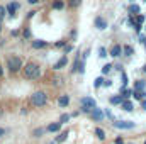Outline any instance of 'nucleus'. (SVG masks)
Returning a JSON list of instances; mask_svg holds the SVG:
<instances>
[{"label":"nucleus","instance_id":"obj_39","mask_svg":"<svg viewBox=\"0 0 146 144\" xmlns=\"http://www.w3.org/2000/svg\"><path fill=\"white\" fill-rule=\"evenodd\" d=\"M2 136H5V129H0V137Z\"/></svg>","mask_w":146,"mask_h":144},{"label":"nucleus","instance_id":"obj_3","mask_svg":"<svg viewBox=\"0 0 146 144\" xmlns=\"http://www.w3.org/2000/svg\"><path fill=\"white\" fill-rule=\"evenodd\" d=\"M7 66H9V70L12 73H17L21 68H22V59L19 58V56H9L7 58Z\"/></svg>","mask_w":146,"mask_h":144},{"label":"nucleus","instance_id":"obj_20","mask_svg":"<svg viewBox=\"0 0 146 144\" xmlns=\"http://www.w3.org/2000/svg\"><path fill=\"white\" fill-rule=\"evenodd\" d=\"M122 108L127 110V112H131V110H133V104H131L129 100H124V102H122Z\"/></svg>","mask_w":146,"mask_h":144},{"label":"nucleus","instance_id":"obj_11","mask_svg":"<svg viewBox=\"0 0 146 144\" xmlns=\"http://www.w3.org/2000/svg\"><path fill=\"white\" fill-rule=\"evenodd\" d=\"M58 104H60V107H66V105L70 104V98H68V95H61V97L58 98Z\"/></svg>","mask_w":146,"mask_h":144},{"label":"nucleus","instance_id":"obj_40","mask_svg":"<svg viewBox=\"0 0 146 144\" xmlns=\"http://www.w3.org/2000/svg\"><path fill=\"white\" fill-rule=\"evenodd\" d=\"M141 107H143V110H146V100H143V104H141Z\"/></svg>","mask_w":146,"mask_h":144},{"label":"nucleus","instance_id":"obj_42","mask_svg":"<svg viewBox=\"0 0 146 144\" xmlns=\"http://www.w3.org/2000/svg\"><path fill=\"white\" fill-rule=\"evenodd\" d=\"M143 71H145V73H146V65H145V68H143Z\"/></svg>","mask_w":146,"mask_h":144},{"label":"nucleus","instance_id":"obj_6","mask_svg":"<svg viewBox=\"0 0 146 144\" xmlns=\"http://www.w3.org/2000/svg\"><path fill=\"white\" fill-rule=\"evenodd\" d=\"M17 9H19V3L12 2V3H9V5H7V14H9L10 17H14V15H15V12H17Z\"/></svg>","mask_w":146,"mask_h":144},{"label":"nucleus","instance_id":"obj_19","mask_svg":"<svg viewBox=\"0 0 146 144\" xmlns=\"http://www.w3.org/2000/svg\"><path fill=\"white\" fill-rule=\"evenodd\" d=\"M122 51H124V54H126V56H131V54L134 53L133 46H124V48H122Z\"/></svg>","mask_w":146,"mask_h":144},{"label":"nucleus","instance_id":"obj_29","mask_svg":"<svg viewBox=\"0 0 146 144\" xmlns=\"http://www.w3.org/2000/svg\"><path fill=\"white\" fill-rule=\"evenodd\" d=\"M70 5L72 7H78L80 5V0H70Z\"/></svg>","mask_w":146,"mask_h":144},{"label":"nucleus","instance_id":"obj_36","mask_svg":"<svg viewBox=\"0 0 146 144\" xmlns=\"http://www.w3.org/2000/svg\"><path fill=\"white\" fill-rule=\"evenodd\" d=\"M110 85H112V81H110V80H106V83H104V87H110Z\"/></svg>","mask_w":146,"mask_h":144},{"label":"nucleus","instance_id":"obj_23","mask_svg":"<svg viewBox=\"0 0 146 144\" xmlns=\"http://www.w3.org/2000/svg\"><path fill=\"white\" fill-rule=\"evenodd\" d=\"M139 10H141V9H139L138 5H134V3H133V5H129V12H133V14H138Z\"/></svg>","mask_w":146,"mask_h":144},{"label":"nucleus","instance_id":"obj_32","mask_svg":"<svg viewBox=\"0 0 146 144\" xmlns=\"http://www.w3.org/2000/svg\"><path fill=\"white\" fill-rule=\"evenodd\" d=\"M41 134H42V129H37V131H34V136H36V137H39Z\"/></svg>","mask_w":146,"mask_h":144},{"label":"nucleus","instance_id":"obj_1","mask_svg":"<svg viewBox=\"0 0 146 144\" xmlns=\"http://www.w3.org/2000/svg\"><path fill=\"white\" fill-rule=\"evenodd\" d=\"M24 76L29 78V80H36V78H39V76H41L39 66H37L36 63H27L26 68H24Z\"/></svg>","mask_w":146,"mask_h":144},{"label":"nucleus","instance_id":"obj_25","mask_svg":"<svg viewBox=\"0 0 146 144\" xmlns=\"http://www.w3.org/2000/svg\"><path fill=\"white\" fill-rule=\"evenodd\" d=\"M68 120H70V115H68V114H63V115H61V119H60V122H61V124H65V122H68Z\"/></svg>","mask_w":146,"mask_h":144},{"label":"nucleus","instance_id":"obj_12","mask_svg":"<svg viewBox=\"0 0 146 144\" xmlns=\"http://www.w3.org/2000/svg\"><path fill=\"white\" fill-rule=\"evenodd\" d=\"M46 46H48L46 41H33V48H34V49H42V48H46Z\"/></svg>","mask_w":146,"mask_h":144},{"label":"nucleus","instance_id":"obj_26","mask_svg":"<svg viewBox=\"0 0 146 144\" xmlns=\"http://www.w3.org/2000/svg\"><path fill=\"white\" fill-rule=\"evenodd\" d=\"M5 12H7V7L0 5V19H2V17H5Z\"/></svg>","mask_w":146,"mask_h":144},{"label":"nucleus","instance_id":"obj_24","mask_svg":"<svg viewBox=\"0 0 146 144\" xmlns=\"http://www.w3.org/2000/svg\"><path fill=\"white\" fill-rule=\"evenodd\" d=\"M99 56H100V58H106V56H107L106 48H99Z\"/></svg>","mask_w":146,"mask_h":144},{"label":"nucleus","instance_id":"obj_21","mask_svg":"<svg viewBox=\"0 0 146 144\" xmlns=\"http://www.w3.org/2000/svg\"><path fill=\"white\" fill-rule=\"evenodd\" d=\"M104 83H106V80H104L102 76H99V78L95 80V83H94V87H95V88H99V87H102Z\"/></svg>","mask_w":146,"mask_h":144},{"label":"nucleus","instance_id":"obj_31","mask_svg":"<svg viewBox=\"0 0 146 144\" xmlns=\"http://www.w3.org/2000/svg\"><path fill=\"white\" fill-rule=\"evenodd\" d=\"M143 22H145V17H143V15H138V24H139V26H141V24H143Z\"/></svg>","mask_w":146,"mask_h":144},{"label":"nucleus","instance_id":"obj_27","mask_svg":"<svg viewBox=\"0 0 146 144\" xmlns=\"http://www.w3.org/2000/svg\"><path fill=\"white\" fill-rule=\"evenodd\" d=\"M145 88V81H138L136 83V90H143Z\"/></svg>","mask_w":146,"mask_h":144},{"label":"nucleus","instance_id":"obj_13","mask_svg":"<svg viewBox=\"0 0 146 144\" xmlns=\"http://www.w3.org/2000/svg\"><path fill=\"white\" fill-rule=\"evenodd\" d=\"M66 65H68V58H66V56H63V58L54 65V68H56V70H60V68H63V66H66Z\"/></svg>","mask_w":146,"mask_h":144},{"label":"nucleus","instance_id":"obj_33","mask_svg":"<svg viewBox=\"0 0 146 144\" xmlns=\"http://www.w3.org/2000/svg\"><path fill=\"white\" fill-rule=\"evenodd\" d=\"M122 83L127 85V76H126V73H122Z\"/></svg>","mask_w":146,"mask_h":144},{"label":"nucleus","instance_id":"obj_37","mask_svg":"<svg viewBox=\"0 0 146 144\" xmlns=\"http://www.w3.org/2000/svg\"><path fill=\"white\" fill-rule=\"evenodd\" d=\"M72 49H73L72 46H66V48H65V53H70V51H72Z\"/></svg>","mask_w":146,"mask_h":144},{"label":"nucleus","instance_id":"obj_16","mask_svg":"<svg viewBox=\"0 0 146 144\" xmlns=\"http://www.w3.org/2000/svg\"><path fill=\"white\" fill-rule=\"evenodd\" d=\"M66 137H68V131H63V132H61V134L56 137V141H54V143H63Z\"/></svg>","mask_w":146,"mask_h":144},{"label":"nucleus","instance_id":"obj_10","mask_svg":"<svg viewBox=\"0 0 146 144\" xmlns=\"http://www.w3.org/2000/svg\"><path fill=\"white\" fill-rule=\"evenodd\" d=\"M60 127H61V122H54V124H49L46 131H48V132H58Z\"/></svg>","mask_w":146,"mask_h":144},{"label":"nucleus","instance_id":"obj_18","mask_svg":"<svg viewBox=\"0 0 146 144\" xmlns=\"http://www.w3.org/2000/svg\"><path fill=\"white\" fill-rule=\"evenodd\" d=\"M131 95H133V92H131L129 88H122V92H121V97H122V98H129Z\"/></svg>","mask_w":146,"mask_h":144},{"label":"nucleus","instance_id":"obj_22","mask_svg":"<svg viewBox=\"0 0 146 144\" xmlns=\"http://www.w3.org/2000/svg\"><path fill=\"white\" fill-rule=\"evenodd\" d=\"M63 7H65V3L61 0H54L53 2V9H63Z\"/></svg>","mask_w":146,"mask_h":144},{"label":"nucleus","instance_id":"obj_5","mask_svg":"<svg viewBox=\"0 0 146 144\" xmlns=\"http://www.w3.org/2000/svg\"><path fill=\"white\" fill-rule=\"evenodd\" d=\"M114 126H115L117 129H133L136 124L131 122V120H119V122H114Z\"/></svg>","mask_w":146,"mask_h":144},{"label":"nucleus","instance_id":"obj_34","mask_svg":"<svg viewBox=\"0 0 146 144\" xmlns=\"http://www.w3.org/2000/svg\"><path fill=\"white\" fill-rule=\"evenodd\" d=\"M27 2H29L31 5H36V3H39V0H27Z\"/></svg>","mask_w":146,"mask_h":144},{"label":"nucleus","instance_id":"obj_2","mask_svg":"<svg viewBox=\"0 0 146 144\" xmlns=\"http://www.w3.org/2000/svg\"><path fill=\"white\" fill-rule=\"evenodd\" d=\"M31 104H33L34 107H42V105H46V104H48V95H46L44 92H36V93H33V95H31Z\"/></svg>","mask_w":146,"mask_h":144},{"label":"nucleus","instance_id":"obj_28","mask_svg":"<svg viewBox=\"0 0 146 144\" xmlns=\"http://www.w3.org/2000/svg\"><path fill=\"white\" fill-rule=\"evenodd\" d=\"M110 68H112V66H110V65H106V66H104V68H102V73H104V75H107V73L110 71Z\"/></svg>","mask_w":146,"mask_h":144},{"label":"nucleus","instance_id":"obj_38","mask_svg":"<svg viewBox=\"0 0 146 144\" xmlns=\"http://www.w3.org/2000/svg\"><path fill=\"white\" fill-rule=\"evenodd\" d=\"M115 144H122V139H121V137H117V139H115Z\"/></svg>","mask_w":146,"mask_h":144},{"label":"nucleus","instance_id":"obj_41","mask_svg":"<svg viewBox=\"0 0 146 144\" xmlns=\"http://www.w3.org/2000/svg\"><path fill=\"white\" fill-rule=\"evenodd\" d=\"M2 75H3V70H2V66H0V76H2Z\"/></svg>","mask_w":146,"mask_h":144},{"label":"nucleus","instance_id":"obj_14","mask_svg":"<svg viewBox=\"0 0 146 144\" xmlns=\"http://www.w3.org/2000/svg\"><path fill=\"white\" fill-rule=\"evenodd\" d=\"M95 136H97V137H99L100 141H104V139H106V132H104V129L97 127V129H95Z\"/></svg>","mask_w":146,"mask_h":144},{"label":"nucleus","instance_id":"obj_44","mask_svg":"<svg viewBox=\"0 0 146 144\" xmlns=\"http://www.w3.org/2000/svg\"><path fill=\"white\" fill-rule=\"evenodd\" d=\"M145 144H146V143H145Z\"/></svg>","mask_w":146,"mask_h":144},{"label":"nucleus","instance_id":"obj_17","mask_svg":"<svg viewBox=\"0 0 146 144\" xmlns=\"http://www.w3.org/2000/svg\"><path fill=\"white\" fill-rule=\"evenodd\" d=\"M133 95H134V98H136V100H141V98H145L146 93H145V90H136Z\"/></svg>","mask_w":146,"mask_h":144},{"label":"nucleus","instance_id":"obj_35","mask_svg":"<svg viewBox=\"0 0 146 144\" xmlns=\"http://www.w3.org/2000/svg\"><path fill=\"white\" fill-rule=\"evenodd\" d=\"M31 36V32H29V29H26V31H24V37H29Z\"/></svg>","mask_w":146,"mask_h":144},{"label":"nucleus","instance_id":"obj_7","mask_svg":"<svg viewBox=\"0 0 146 144\" xmlns=\"http://www.w3.org/2000/svg\"><path fill=\"white\" fill-rule=\"evenodd\" d=\"M95 27L100 29V31H104V29L107 27V20H106L104 17H97V19H95Z\"/></svg>","mask_w":146,"mask_h":144},{"label":"nucleus","instance_id":"obj_9","mask_svg":"<svg viewBox=\"0 0 146 144\" xmlns=\"http://www.w3.org/2000/svg\"><path fill=\"white\" fill-rule=\"evenodd\" d=\"M90 114H92V119H95V120H102L104 119V112L100 108H94Z\"/></svg>","mask_w":146,"mask_h":144},{"label":"nucleus","instance_id":"obj_30","mask_svg":"<svg viewBox=\"0 0 146 144\" xmlns=\"http://www.w3.org/2000/svg\"><path fill=\"white\" fill-rule=\"evenodd\" d=\"M65 44H66V42H65V41H58V42H56V44H54V46H56V48H63V46H65Z\"/></svg>","mask_w":146,"mask_h":144},{"label":"nucleus","instance_id":"obj_4","mask_svg":"<svg viewBox=\"0 0 146 144\" xmlns=\"http://www.w3.org/2000/svg\"><path fill=\"white\" fill-rule=\"evenodd\" d=\"M94 108H95V100H94L92 97L82 98V110H83V112H92Z\"/></svg>","mask_w":146,"mask_h":144},{"label":"nucleus","instance_id":"obj_15","mask_svg":"<svg viewBox=\"0 0 146 144\" xmlns=\"http://www.w3.org/2000/svg\"><path fill=\"white\" fill-rule=\"evenodd\" d=\"M110 104H112V105H117V104H122V97H121V95H115V97H110Z\"/></svg>","mask_w":146,"mask_h":144},{"label":"nucleus","instance_id":"obj_43","mask_svg":"<svg viewBox=\"0 0 146 144\" xmlns=\"http://www.w3.org/2000/svg\"><path fill=\"white\" fill-rule=\"evenodd\" d=\"M0 31H2V26H0Z\"/></svg>","mask_w":146,"mask_h":144},{"label":"nucleus","instance_id":"obj_8","mask_svg":"<svg viewBox=\"0 0 146 144\" xmlns=\"http://www.w3.org/2000/svg\"><path fill=\"white\" fill-rule=\"evenodd\" d=\"M121 54H122V48H121L119 44H114L112 49H110V56H112V58H119Z\"/></svg>","mask_w":146,"mask_h":144}]
</instances>
